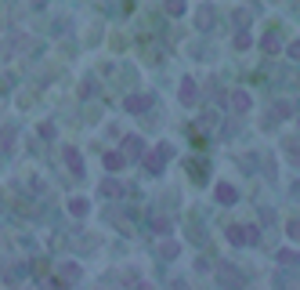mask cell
<instances>
[{"mask_svg": "<svg viewBox=\"0 0 300 290\" xmlns=\"http://www.w3.org/2000/svg\"><path fill=\"white\" fill-rule=\"evenodd\" d=\"M181 98H185V102H195V84H192V80H185V84H181Z\"/></svg>", "mask_w": 300, "mask_h": 290, "instance_id": "2", "label": "cell"}, {"mask_svg": "<svg viewBox=\"0 0 300 290\" xmlns=\"http://www.w3.org/2000/svg\"><path fill=\"white\" fill-rule=\"evenodd\" d=\"M166 156H170V145H159V149H156V156H148V171H163Z\"/></svg>", "mask_w": 300, "mask_h": 290, "instance_id": "1", "label": "cell"}, {"mask_svg": "<svg viewBox=\"0 0 300 290\" xmlns=\"http://www.w3.org/2000/svg\"><path fill=\"white\" fill-rule=\"evenodd\" d=\"M279 261H286V265H296V261H300V258H296V254H293V251H282V254H279Z\"/></svg>", "mask_w": 300, "mask_h": 290, "instance_id": "8", "label": "cell"}, {"mask_svg": "<svg viewBox=\"0 0 300 290\" xmlns=\"http://www.w3.org/2000/svg\"><path fill=\"white\" fill-rule=\"evenodd\" d=\"M148 105V98H131V102H127V109H131V113H138V109H145Z\"/></svg>", "mask_w": 300, "mask_h": 290, "instance_id": "6", "label": "cell"}, {"mask_svg": "<svg viewBox=\"0 0 300 290\" xmlns=\"http://www.w3.org/2000/svg\"><path fill=\"white\" fill-rule=\"evenodd\" d=\"M72 214H87V199H72Z\"/></svg>", "mask_w": 300, "mask_h": 290, "instance_id": "7", "label": "cell"}, {"mask_svg": "<svg viewBox=\"0 0 300 290\" xmlns=\"http://www.w3.org/2000/svg\"><path fill=\"white\" fill-rule=\"evenodd\" d=\"M289 55H293V58H300V40H296V44L289 48Z\"/></svg>", "mask_w": 300, "mask_h": 290, "instance_id": "9", "label": "cell"}, {"mask_svg": "<svg viewBox=\"0 0 300 290\" xmlns=\"http://www.w3.org/2000/svg\"><path fill=\"white\" fill-rule=\"evenodd\" d=\"M217 199H224V203H235V189H232V185H221V189H217Z\"/></svg>", "mask_w": 300, "mask_h": 290, "instance_id": "4", "label": "cell"}, {"mask_svg": "<svg viewBox=\"0 0 300 290\" xmlns=\"http://www.w3.org/2000/svg\"><path fill=\"white\" fill-rule=\"evenodd\" d=\"M232 105L242 113V109H249V98H246V91H235V98H232Z\"/></svg>", "mask_w": 300, "mask_h": 290, "instance_id": "3", "label": "cell"}, {"mask_svg": "<svg viewBox=\"0 0 300 290\" xmlns=\"http://www.w3.org/2000/svg\"><path fill=\"white\" fill-rule=\"evenodd\" d=\"M166 11L170 15H181L185 11V0H166Z\"/></svg>", "mask_w": 300, "mask_h": 290, "instance_id": "5", "label": "cell"}]
</instances>
